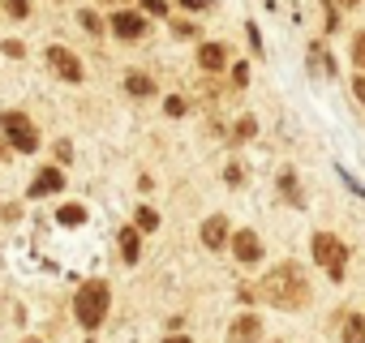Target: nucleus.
Listing matches in <instances>:
<instances>
[{"instance_id":"obj_12","label":"nucleus","mask_w":365,"mask_h":343,"mask_svg":"<svg viewBox=\"0 0 365 343\" xmlns=\"http://www.w3.org/2000/svg\"><path fill=\"white\" fill-rule=\"evenodd\" d=\"M309 65H314V73H335V60H331V52H322V43H314L309 48Z\"/></svg>"},{"instance_id":"obj_8","label":"nucleus","mask_w":365,"mask_h":343,"mask_svg":"<svg viewBox=\"0 0 365 343\" xmlns=\"http://www.w3.org/2000/svg\"><path fill=\"white\" fill-rule=\"evenodd\" d=\"M258 334H262L258 313H241V317L228 326V343H258Z\"/></svg>"},{"instance_id":"obj_4","label":"nucleus","mask_w":365,"mask_h":343,"mask_svg":"<svg viewBox=\"0 0 365 343\" xmlns=\"http://www.w3.org/2000/svg\"><path fill=\"white\" fill-rule=\"evenodd\" d=\"M0 129H5L9 146H18L22 154L39 150V133H35V125H31V120H26L22 112H5V116H0Z\"/></svg>"},{"instance_id":"obj_25","label":"nucleus","mask_w":365,"mask_h":343,"mask_svg":"<svg viewBox=\"0 0 365 343\" xmlns=\"http://www.w3.org/2000/svg\"><path fill=\"white\" fill-rule=\"evenodd\" d=\"M180 5H185V9H207L211 0H180Z\"/></svg>"},{"instance_id":"obj_3","label":"nucleus","mask_w":365,"mask_h":343,"mask_svg":"<svg viewBox=\"0 0 365 343\" xmlns=\"http://www.w3.org/2000/svg\"><path fill=\"white\" fill-rule=\"evenodd\" d=\"M314 262H318V266H327V275L339 283V279H344V266H348V249H344V241H335V236L318 232V236H314Z\"/></svg>"},{"instance_id":"obj_27","label":"nucleus","mask_w":365,"mask_h":343,"mask_svg":"<svg viewBox=\"0 0 365 343\" xmlns=\"http://www.w3.org/2000/svg\"><path fill=\"white\" fill-rule=\"evenodd\" d=\"M163 343H190V339H185V334H172V339H163Z\"/></svg>"},{"instance_id":"obj_19","label":"nucleus","mask_w":365,"mask_h":343,"mask_svg":"<svg viewBox=\"0 0 365 343\" xmlns=\"http://www.w3.org/2000/svg\"><path fill=\"white\" fill-rule=\"evenodd\" d=\"M142 14H150V18H168V0H142Z\"/></svg>"},{"instance_id":"obj_22","label":"nucleus","mask_w":365,"mask_h":343,"mask_svg":"<svg viewBox=\"0 0 365 343\" xmlns=\"http://www.w3.org/2000/svg\"><path fill=\"white\" fill-rule=\"evenodd\" d=\"M78 22H82V31H91V35H99V31H103V22H99L95 14H82Z\"/></svg>"},{"instance_id":"obj_20","label":"nucleus","mask_w":365,"mask_h":343,"mask_svg":"<svg viewBox=\"0 0 365 343\" xmlns=\"http://www.w3.org/2000/svg\"><path fill=\"white\" fill-rule=\"evenodd\" d=\"M352 60H356V69L365 73V31H361V35L352 39Z\"/></svg>"},{"instance_id":"obj_9","label":"nucleus","mask_w":365,"mask_h":343,"mask_svg":"<svg viewBox=\"0 0 365 343\" xmlns=\"http://www.w3.org/2000/svg\"><path fill=\"white\" fill-rule=\"evenodd\" d=\"M61 185H65V172H61V167H43L39 176L31 181V198H48V194H56Z\"/></svg>"},{"instance_id":"obj_10","label":"nucleus","mask_w":365,"mask_h":343,"mask_svg":"<svg viewBox=\"0 0 365 343\" xmlns=\"http://www.w3.org/2000/svg\"><path fill=\"white\" fill-rule=\"evenodd\" d=\"M232 253H237L241 262H258V258H262V241H258L254 232H237V236H232Z\"/></svg>"},{"instance_id":"obj_14","label":"nucleus","mask_w":365,"mask_h":343,"mask_svg":"<svg viewBox=\"0 0 365 343\" xmlns=\"http://www.w3.org/2000/svg\"><path fill=\"white\" fill-rule=\"evenodd\" d=\"M120 258L125 262H138V228H125L120 232Z\"/></svg>"},{"instance_id":"obj_17","label":"nucleus","mask_w":365,"mask_h":343,"mask_svg":"<svg viewBox=\"0 0 365 343\" xmlns=\"http://www.w3.org/2000/svg\"><path fill=\"white\" fill-rule=\"evenodd\" d=\"M82 219H86V211H82V206H61V223H65V228H78Z\"/></svg>"},{"instance_id":"obj_23","label":"nucleus","mask_w":365,"mask_h":343,"mask_svg":"<svg viewBox=\"0 0 365 343\" xmlns=\"http://www.w3.org/2000/svg\"><path fill=\"white\" fill-rule=\"evenodd\" d=\"M163 107H168V116H185V99H180V95H172Z\"/></svg>"},{"instance_id":"obj_26","label":"nucleus","mask_w":365,"mask_h":343,"mask_svg":"<svg viewBox=\"0 0 365 343\" xmlns=\"http://www.w3.org/2000/svg\"><path fill=\"white\" fill-rule=\"evenodd\" d=\"M352 90H356V99L365 103V78H356V82H352Z\"/></svg>"},{"instance_id":"obj_11","label":"nucleus","mask_w":365,"mask_h":343,"mask_svg":"<svg viewBox=\"0 0 365 343\" xmlns=\"http://www.w3.org/2000/svg\"><path fill=\"white\" fill-rule=\"evenodd\" d=\"M224 60H228V48H224V43H202V48H198V65H202L207 73H220Z\"/></svg>"},{"instance_id":"obj_29","label":"nucleus","mask_w":365,"mask_h":343,"mask_svg":"<svg viewBox=\"0 0 365 343\" xmlns=\"http://www.w3.org/2000/svg\"><path fill=\"white\" fill-rule=\"evenodd\" d=\"M344 5H361V0H344Z\"/></svg>"},{"instance_id":"obj_7","label":"nucleus","mask_w":365,"mask_h":343,"mask_svg":"<svg viewBox=\"0 0 365 343\" xmlns=\"http://www.w3.org/2000/svg\"><path fill=\"white\" fill-rule=\"evenodd\" d=\"M202 245H207V249H224V245H232V228H228L224 215H211V219L202 223Z\"/></svg>"},{"instance_id":"obj_1","label":"nucleus","mask_w":365,"mask_h":343,"mask_svg":"<svg viewBox=\"0 0 365 343\" xmlns=\"http://www.w3.org/2000/svg\"><path fill=\"white\" fill-rule=\"evenodd\" d=\"M258 296L267 305H275V309H305L309 305V283H305L297 262H279L271 275H262Z\"/></svg>"},{"instance_id":"obj_15","label":"nucleus","mask_w":365,"mask_h":343,"mask_svg":"<svg viewBox=\"0 0 365 343\" xmlns=\"http://www.w3.org/2000/svg\"><path fill=\"white\" fill-rule=\"evenodd\" d=\"M344 343H365V322L361 317H348L344 322Z\"/></svg>"},{"instance_id":"obj_2","label":"nucleus","mask_w":365,"mask_h":343,"mask_svg":"<svg viewBox=\"0 0 365 343\" xmlns=\"http://www.w3.org/2000/svg\"><path fill=\"white\" fill-rule=\"evenodd\" d=\"M108 305H112V292H108V283H103V279H91V283H82V292H78V300H73V309H78V322H82L86 330H95V326L108 317Z\"/></svg>"},{"instance_id":"obj_16","label":"nucleus","mask_w":365,"mask_h":343,"mask_svg":"<svg viewBox=\"0 0 365 343\" xmlns=\"http://www.w3.org/2000/svg\"><path fill=\"white\" fill-rule=\"evenodd\" d=\"M159 228V215L150 206H138V232H155Z\"/></svg>"},{"instance_id":"obj_30","label":"nucleus","mask_w":365,"mask_h":343,"mask_svg":"<svg viewBox=\"0 0 365 343\" xmlns=\"http://www.w3.org/2000/svg\"><path fill=\"white\" fill-rule=\"evenodd\" d=\"M31 343H39V339H31Z\"/></svg>"},{"instance_id":"obj_6","label":"nucleus","mask_w":365,"mask_h":343,"mask_svg":"<svg viewBox=\"0 0 365 343\" xmlns=\"http://www.w3.org/2000/svg\"><path fill=\"white\" fill-rule=\"evenodd\" d=\"M112 31H116L120 39H129V43H133V39H142V35H146V18H142V14H133V9H116V14H112Z\"/></svg>"},{"instance_id":"obj_24","label":"nucleus","mask_w":365,"mask_h":343,"mask_svg":"<svg viewBox=\"0 0 365 343\" xmlns=\"http://www.w3.org/2000/svg\"><path fill=\"white\" fill-rule=\"evenodd\" d=\"M5 9H9L14 18H26V14H31V5H26V0H9V5H5Z\"/></svg>"},{"instance_id":"obj_5","label":"nucleus","mask_w":365,"mask_h":343,"mask_svg":"<svg viewBox=\"0 0 365 343\" xmlns=\"http://www.w3.org/2000/svg\"><path fill=\"white\" fill-rule=\"evenodd\" d=\"M48 69L65 82H82V60L69 48H48Z\"/></svg>"},{"instance_id":"obj_13","label":"nucleus","mask_w":365,"mask_h":343,"mask_svg":"<svg viewBox=\"0 0 365 343\" xmlns=\"http://www.w3.org/2000/svg\"><path fill=\"white\" fill-rule=\"evenodd\" d=\"M125 90L138 95V99H146V95H155V82H150L146 73H129V78H125Z\"/></svg>"},{"instance_id":"obj_28","label":"nucleus","mask_w":365,"mask_h":343,"mask_svg":"<svg viewBox=\"0 0 365 343\" xmlns=\"http://www.w3.org/2000/svg\"><path fill=\"white\" fill-rule=\"evenodd\" d=\"M103 5H120V0H103Z\"/></svg>"},{"instance_id":"obj_18","label":"nucleus","mask_w":365,"mask_h":343,"mask_svg":"<svg viewBox=\"0 0 365 343\" xmlns=\"http://www.w3.org/2000/svg\"><path fill=\"white\" fill-rule=\"evenodd\" d=\"M254 133H258V120H254V116H241V120H237V142H245V137H254Z\"/></svg>"},{"instance_id":"obj_21","label":"nucleus","mask_w":365,"mask_h":343,"mask_svg":"<svg viewBox=\"0 0 365 343\" xmlns=\"http://www.w3.org/2000/svg\"><path fill=\"white\" fill-rule=\"evenodd\" d=\"M172 35H176V39H194L198 26H194V22H172Z\"/></svg>"}]
</instances>
